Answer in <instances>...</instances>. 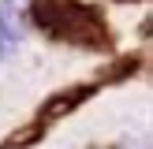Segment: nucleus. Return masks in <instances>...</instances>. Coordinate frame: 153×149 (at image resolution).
Returning <instances> with one entry per match:
<instances>
[{"instance_id": "1", "label": "nucleus", "mask_w": 153, "mask_h": 149, "mask_svg": "<svg viewBox=\"0 0 153 149\" xmlns=\"http://www.w3.org/2000/svg\"><path fill=\"white\" fill-rule=\"evenodd\" d=\"M26 22L67 45H105V15L82 0H26Z\"/></svg>"}, {"instance_id": "2", "label": "nucleus", "mask_w": 153, "mask_h": 149, "mask_svg": "<svg viewBox=\"0 0 153 149\" xmlns=\"http://www.w3.org/2000/svg\"><path fill=\"white\" fill-rule=\"evenodd\" d=\"M86 97H94V82H90V86H71V89H64V93L49 97V101L41 104V116H37V123L49 127V123H56L60 116H71V112L79 108Z\"/></svg>"}, {"instance_id": "3", "label": "nucleus", "mask_w": 153, "mask_h": 149, "mask_svg": "<svg viewBox=\"0 0 153 149\" xmlns=\"http://www.w3.org/2000/svg\"><path fill=\"white\" fill-rule=\"evenodd\" d=\"M127 4H134V0H127Z\"/></svg>"}]
</instances>
